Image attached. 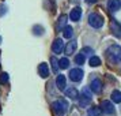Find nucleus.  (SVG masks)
<instances>
[{
	"mask_svg": "<svg viewBox=\"0 0 121 116\" xmlns=\"http://www.w3.org/2000/svg\"><path fill=\"white\" fill-rule=\"evenodd\" d=\"M106 55L109 57V60L113 61V63L121 61V46H118V45H112L109 49L106 51Z\"/></svg>",
	"mask_w": 121,
	"mask_h": 116,
	"instance_id": "f257e3e1",
	"label": "nucleus"
},
{
	"mask_svg": "<svg viewBox=\"0 0 121 116\" xmlns=\"http://www.w3.org/2000/svg\"><path fill=\"white\" fill-rule=\"evenodd\" d=\"M88 25L94 29H99L104 25V17L101 14H97V12L90 14L88 15Z\"/></svg>",
	"mask_w": 121,
	"mask_h": 116,
	"instance_id": "f03ea898",
	"label": "nucleus"
},
{
	"mask_svg": "<svg viewBox=\"0 0 121 116\" xmlns=\"http://www.w3.org/2000/svg\"><path fill=\"white\" fill-rule=\"evenodd\" d=\"M53 109H55L56 115L57 116H63L64 113H65L67 108H68V104H67V101H64V100H57V101H55L53 102Z\"/></svg>",
	"mask_w": 121,
	"mask_h": 116,
	"instance_id": "7ed1b4c3",
	"label": "nucleus"
},
{
	"mask_svg": "<svg viewBox=\"0 0 121 116\" xmlns=\"http://www.w3.org/2000/svg\"><path fill=\"white\" fill-rule=\"evenodd\" d=\"M82 78H83V71L80 68H72L71 71H69V79L73 81V82L82 81Z\"/></svg>",
	"mask_w": 121,
	"mask_h": 116,
	"instance_id": "20e7f679",
	"label": "nucleus"
},
{
	"mask_svg": "<svg viewBox=\"0 0 121 116\" xmlns=\"http://www.w3.org/2000/svg\"><path fill=\"white\" fill-rule=\"evenodd\" d=\"M90 101H91V96H90V93H88L87 89H84V90H83L82 97H80L79 104H80V107H82V108H86V107L90 104Z\"/></svg>",
	"mask_w": 121,
	"mask_h": 116,
	"instance_id": "39448f33",
	"label": "nucleus"
},
{
	"mask_svg": "<svg viewBox=\"0 0 121 116\" xmlns=\"http://www.w3.org/2000/svg\"><path fill=\"white\" fill-rule=\"evenodd\" d=\"M64 49V42H63V40L61 38H56L53 41V44H52V51H53V53H61Z\"/></svg>",
	"mask_w": 121,
	"mask_h": 116,
	"instance_id": "423d86ee",
	"label": "nucleus"
},
{
	"mask_svg": "<svg viewBox=\"0 0 121 116\" xmlns=\"http://www.w3.org/2000/svg\"><path fill=\"white\" fill-rule=\"evenodd\" d=\"M110 29H112V33L114 34L116 37H118V38H121V25L117 21H112L110 22Z\"/></svg>",
	"mask_w": 121,
	"mask_h": 116,
	"instance_id": "0eeeda50",
	"label": "nucleus"
},
{
	"mask_svg": "<svg viewBox=\"0 0 121 116\" xmlns=\"http://www.w3.org/2000/svg\"><path fill=\"white\" fill-rule=\"evenodd\" d=\"M101 109L104 111V112H106V113H114V107L108 100H104L101 102Z\"/></svg>",
	"mask_w": 121,
	"mask_h": 116,
	"instance_id": "6e6552de",
	"label": "nucleus"
},
{
	"mask_svg": "<svg viewBox=\"0 0 121 116\" xmlns=\"http://www.w3.org/2000/svg\"><path fill=\"white\" fill-rule=\"evenodd\" d=\"M108 8L110 12H116L121 8V1L120 0H109L108 1Z\"/></svg>",
	"mask_w": 121,
	"mask_h": 116,
	"instance_id": "1a4fd4ad",
	"label": "nucleus"
},
{
	"mask_svg": "<svg viewBox=\"0 0 121 116\" xmlns=\"http://www.w3.org/2000/svg\"><path fill=\"white\" fill-rule=\"evenodd\" d=\"M38 74H39V77H42V78L49 77V67H48L46 63H41L38 66Z\"/></svg>",
	"mask_w": 121,
	"mask_h": 116,
	"instance_id": "9d476101",
	"label": "nucleus"
},
{
	"mask_svg": "<svg viewBox=\"0 0 121 116\" xmlns=\"http://www.w3.org/2000/svg\"><path fill=\"white\" fill-rule=\"evenodd\" d=\"M67 21H68V17H67L65 14H63V15H60V18H59V21H57V25H56V30H57V32H60V30H63V29L65 28Z\"/></svg>",
	"mask_w": 121,
	"mask_h": 116,
	"instance_id": "9b49d317",
	"label": "nucleus"
},
{
	"mask_svg": "<svg viewBox=\"0 0 121 116\" xmlns=\"http://www.w3.org/2000/svg\"><path fill=\"white\" fill-rule=\"evenodd\" d=\"M80 17H82V10H80V7H75L71 11V14H69V18H71V21H73V22H78V21L80 19Z\"/></svg>",
	"mask_w": 121,
	"mask_h": 116,
	"instance_id": "f8f14e48",
	"label": "nucleus"
},
{
	"mask_svg": "<svg viewBox=\"0 0 121 116\" xmlns=\"http://www.w3.org/2000/svg\"><path fill=\"white\" fill-rule=\"evenodd\" d=\"M56 85H57V88L60 89V90H65V86H67V79L64 75H61L59 74L57 78H56Z\"/></svg>",
	"mask_w": 121,
	"mask_h": 116,
	"instance_id": "ddd939ff",
	"label": "nucleus"
},
{
	"mask_svg": "<svg viewBox=\"0 0 121 116\" xmlns=\"http://www.w3.org/2000/svg\"><path fill=\"white\" fill-rule=\"evenodd\" d=\"M90 89L93 90L94 93L99 94L101 90H102V82H101L99 79H94L93 82H91V85H90Z\"/></svg>",
	"mask_w": 121,
	"mask_h": 116,
	"instance_id": "4468645a",
	"label": "nucleus"
},
{
	"mask_svg": "<svg viewBox=\"0 0 121 116\" xmlns=\"http://www.w3.org/2000/svg\"><path fill=\"white\" fill-rule=\"evenodd\" d=\"M76 46H78L76 41H69V42L65 45V55L67 56H71L72 53L76 51Z\"/></svg>",
	"mask_w": 121,
	"mask_h": 116,
	"instance_id": "2eb2a0df",
	"label": "nucleus"
},
{
	"mask_svg": "<svg viewBox=\"0 0 121 116\" xmlns=\"http://www.w3.org/2000/svg\"><path fill=\"white\" fill-rule=\"evenodd\" d=\"M65 94H67V97H69V98H72V100H75V98H78V97H79V92H78L75 88L67 89Z\"/></svg>",
	"mask_w": 121,
	"mask_h": 116,
	"instance_id": "dca6fc26",
	"label": "nucleus"
},
{
	"mask_svg": "<svg viewBox=\"0 0 121 116\" xmlns=\"http://www.w3.org/2000/svg\"><path fill=\"white\" fill-rule=\"evenodd\" d=\"M63 34H64L65 38H71L72 36H73V29L71 26H65V28L63 29Z\"/></svg>",
	"mask_w": 121,
	"mask_h": 116,
	"instance_id": "f3484780",
	"label": "nucleus"
},
{
	"mask_svg": "<svg viewBox=\"0 0 121 116\" xmlns=\"http://www.w3.org/2000/svg\"><path fill=\"white\" fill-rule=\"evenodd\" d=\"M88 63H90V66L91 67H98L99 64H101V59H99L98 56H91Z\"/></svg>",
	"mask_w": 121,
	"mask_h": 116,
	"instance_id": "a211bd4d",
	"label": "nucleus"
},
{
	"mask_svg": "<svg viewBox=\"0 0 121 116\" xmlns=\"http://www.w3.org/2000/svg\"><path fill=\"white\" fill-rule=\"evenodd\" d=\"M112 100H113L114 102H121V92L113 90V93H112Z\"/></svg>",
	"mask_w": 121,
	"mask_h": 116,
	"instance_id": "6ab92c4d",
	"label": "nucleus"
},
{
	"mask_svg": "<svg viewBox=\"0 0 121 116\" xmlns=\"http://www.w3.org/2000/svg\"><path fill=\"white\" fill-rule=\"evenodd\" d=\"M68 66H69V60L67 57L60 59V61H59V68H68Z\"/></svg>",
	"mask_w": 121,
	"mask_h": 116,
	"instance_id": "aec40b11",
	"label": "nucleus"
},
{
	"mask_svg": "<svg viewBox=\"0 0 121 116\" xmlns=\"http://www.w3.org/2000/svg\"><path fill=\"white\" fill-rule=\"evenodd\" d=\"M8 79H10V75H8L7 72H1V74H0V83H1V85H6V83L8 82Z\"/></svg>",
	"mask_w": 121,
	"mask_h": 116,
	"instance_id": "412c9836",
	"label": "nucleus"
},
{
	"mask_svg": "<svg viewBox=\"0 0 121 116\" xmlns=\"http://www.w3.org/2000/svg\"><path fill=\"white\" fill-rule=\"evenodd\" d=\"M90 115L91 116H99L101 115V108H98V107H93V108H90Z\"/></svg>",
	"mask_w": 121,
	"mask_h": 116,
	"instance_id": "4be33fe9",
	"label": "nucleus"
},
{
	"mask_svg": "<svg viewBox=\"0 0 121 116\" xmlns=\"http://www.w3.org/2000/svg\"><path fill=\"white\" fill-rule=\"evenodd\" d=\"M33 32H34V34H35V36H41V34L45 32V29L42 28V26H34Z\"/></svg>",
	"mask_w": 121,
	"mask_h": 116,
	"instance_id": "5701e85b",
	"label": "nucleus"
},
{
	"mask_svg": "<svg viewBox=\"0 0 121 116\" xmlns=\"http://www.w3.org/2000/svg\"><path fill=\"white\" fill-rule=\"evenodd\" d=\"M75 63H76V64H83V63H84V55H83V53L76 55V57H75Z\"/></svg>",
	"mask_w": 121,
	"mask_h": 116,
	"instance_id": "b1692460",
	"label": "nucleus"
},
{
	"mask_svg": "<svg viewBox=\"0 0 121 116\" xmlns=\"http://www.w3.org/2000/svg\"><path fill=\"white\" fill-rule=\"evenodd\" d=\"M50 63H52V67H53V71L55 72L59 71V61L56 60L55 57H50Z\"/></svg>",
	"mask_w": 121,
	"mask_h": 116,
	"instance_id": "393cba45",
	"label": "nucleus"
},
{
	"mask_svg": "<svg viewBox=\"0 0 121 116\" xmlns=\"http://www.w3.org/2000/svg\"><path fill=\"white\" fill-rule=\"evenodd\" d=\"M95 1H98V0H86L87 4H93V3H95Z\"/></svg>",
	"mask_w": 121,
	"mask_h": 116,
	"instance_id": "a878e982",
	"label": "nucleus"
}]
</instances>
